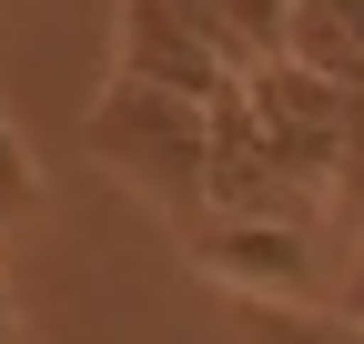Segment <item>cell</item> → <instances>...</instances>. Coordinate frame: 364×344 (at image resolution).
<instances>
[{
    "mask_svg": "<svg viewBox=\"0 0 364 344\" xmlns=\"http://www.w3.org/2000/svg\"><path fill=\"white\" fill-rule=\"evenodd\" d=\"M0 344H21V304H11V284H0Z\"/></svg>",
    "mask_w": 364,
    "mask_h": 344,
    "instance_id": "9c48e42d",
    "label": "cell"
},
{
    "mask_svg": "<svg viewBox=\"0 0 364 344\" xmlns=\"http://www.w3.org/2000/svg\"><path fill=\"white\" fill-rule=\"evenodd\" d=\"M193 264L233 304H314L324 294L314 223H284V213H203L193 223Z\"/></svg>",
    "mask_w": 364,
    "mask_h": 344,
    "instance_id": "7a4b0ae2",
    "label": "cell"
},
{
    "mask_svg": "<svg viewBox=\"0 0 364 344\" xmlns=\"http://www.w3.org/2000/svg\"><path fill=\"white\" fill-rule=\"evenodd\" d=\"M31 213H41V162H31V142H21L11 102H0V243H11Z\"/></svg>",
    "mask_w": 364,
    "mask_h": 344,
    "instance_id": "8992f818",
    "label": "cell"
},
{
    "mask_svg": "<svg viewBox=\"0 0 364 344\" xmlns=\"http://www.w3.org/2000/svg\"><path fill=\"white\" fill-rule=\"evenodd\" d=\"M243 344H364V324L344 304H233Z\"/></svg>",
    "mask_w": 364,
    "mask_h": 344,
    "instance_id": "5b68a950",
    "label": "cell"
},
{
    "mask_svg": "<svg viewBox=\"0 0 364 344\" xmlns=\"http://www.w3.org/2000/svg\"><path fill=\"white\" fill-rule=\"evenodd\" d=\"M324 213L364 233V92H344V132H334V172H324Z\"/></svg>",
    "mask_w": 364,
    "mask_h": 344,
    "instance_id": "52a82bcc",
    "label": "cell"
},
{
    "mask_svg": "<svg viewBox=\"0 0 364 344\" xmlns=\"http://www.w3.org/2000/svg\"><path fill=\"white\" fill-rule=\"evenodd\" d=\"M122 81H162V92H182V102H223L243 71L223 61L172 0H122Z\"/></svg>",
    "mask_w": 364,
    "mask_h": 344,
    "instance_id": "3957f363",
    "label": "cell"
},
{
    "mask_svg": "<svg viewBox=\"0 0 364 344\" xmlns=\"http://www.w3.org/2000/svg\"><path fill=\"white\" fill-rule=\"evenodd\" d=\"M334 304H344V314L364 324V253H354V264H344V284H334Z\"/></svg>",
    "mask_w": 364,
    "mask_h": 344,
    "instance_id": "ba28073f",
    "label": "cell"
},
{
    "mask_svg": "<svg viewBox=\"0 0 364 344\" xmlns=\"http://www.w3.org/2000/svg\"><path fill=\"white\" fill-rule=\"evenodd\" d=\"M284 61L364 92V0H284Z\"/></svg>",
    "mask_w": 364,
    "mask_h": 344,
    "instance_id": "277c9868",
    "label": "cell"
},
{
    "mask_svg": "<svg viewBox=\"0 0 364 344\" xmlns=\"http://www.w3.org/2000/svg\"><path fill=\"white\" fill-rule=\"evenodd\" d=\"M91 152H102L132 193H152L172 223H203V183H213V102H182L162 81H122L91 112Z\"/></svg>",
    "mask_w": 364,
    "mask_h": 344,
    "instance_id": "6da1fadb",
    "label": "cell"
}]
</instances>
